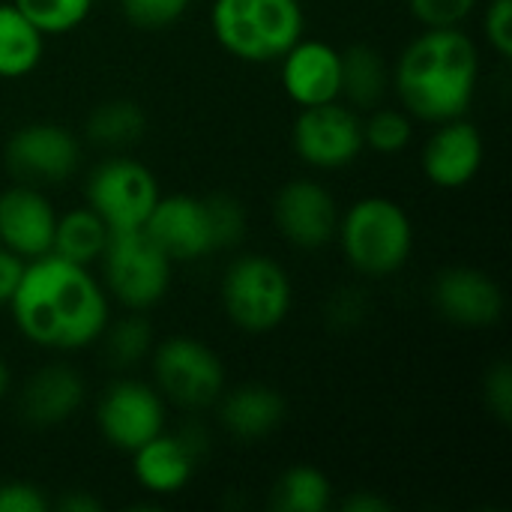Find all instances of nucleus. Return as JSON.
Listing matches in <instances>:
<instances>
[{"mask_svg":"<svg viewBox=\"0 0 512 512\" xmlns=\"http://www.w3.org/2000/svg\"><path fill=\"white\" fill-rule=\"evenodd\" d=\"M9 309L21 336L48 351L87 348L108 327V297L99 279L51 252L24 264Z\"/></svg>","mask_w":512,"mask_h":512,"instance_id":"1","label":"nucleus"},{"mask_svg":"<svg viewBox=\"0 0 512 512\" xmlns=\"http://www.w3.org/2000/svg\"><path fill=\"white\" fill-rule=\"evenodd\" d=\"M480 78V54L462 27H426L402 51L393 84L408 114L426 123L465 117Z\"/></svg>","mask_w":512,"mask_h":512,"instance_id":"2","label":"nucleus"},{"mask_svg":"<svg viewBox=\"0 0 512 512\" xmlns=\"http://www.w3.org/2000/svg\"><path fill=\"white\" fill-rule=\"evenodd\" d=\"M210 27L228 54L246 63H273L303 39L306 18L300 0H216Z\"/></svg>","mask_w":512,"mask_h":512,"instance_id":"3","label":"nucleus"},{"mask_svg":"<svg viewBox=\"0 0 512 512\" xmlns=\"http://www.w3.org/2000/svg\"><path fill=\"white\" fill-rule=\"evenodd\" d=\"M339 243L351 267L363 276L384 279L396 273L414 249V228L408 213L381 195L360 198L339 216Z\"/></svg>","mask_w":512,"mask_h":512,"instance_id":"4","label":"nucleus"},{"mask_svg":"<svg viewBox=\"0 0 512 512\" xmlns=\"http://www.w3.org/2000/svg\"><path fill=\"white\" fill-rule=\"evenodd\" d=\"M99 261L108 294L117 297L129 312H147L168 294L174 261L144 228L114 231Z\"/></svg>","mask_w":512,"mask_h":512,"instance_id":"5","label":"nucleus"},{"mask_svg":"<svg viewBox=\"0 0 512 512\" xmlns=\"http://www.w3.org/2000/svg\"><path fill=\"white\" fill-rule=\"evenodd\" d=\"M291 279L285 267L267 255L237 258L222 279V306L234 327L246 333H270L291 312Z\"/></svg>","mask_w":512,"mask_h":512,"instance_id":"6","label":"nucleus"},{"mask_svg":"<svg viewBox=\"0 0 512 512\" xmlns=\"http://www.w3.org/2000/svg\"><path fill=\"white\" fill-rule=\"evenodd\" d=\"M153 378L159 396L180 408H207L225 393V363L192 336H171L153 351Z\"/></svg>","mask_w":512,"mask_h":512,"instance_id":"7","label":"nucleus"},{"mask_svg":"<svg viewBox=\"0 0 512 512\" xmlns=\"http://www.w3.org/2000/svg\"><path fill=\"white\" fill-rule=\"evenodd\" d=\"M159 183L153 171L129 156H111L87 177V207L108 225V231L144 228L156 201Z\"/></svg>","mask_w":512,"mask_h":512,"instance_id":"8","label":"nucleus"},{"mask_svg":"<svg viewBox=\"0 0 512 512\" xmlns=\"http://www.w3.org/2000/svg\"><path fill=\"white\" fill-rule=\"evenodd\" d=\"M363 120L336 102L300 108L294 120V150L312 168H345L363 153Z\"/></svg>","mask_w":512,"mask_h":512,"instance_id":"9","label":"nucleus"},{"mask_svg":"<svg viewBox=\"0 0 512 512\" xmlns=\"http://www.w3.org/2000/svg\"><path fill=\"white\" fill-rule=\"evenodd\" d=\"M6 165L18 183H63L81 165V144L69 129L57 123H27L6 141Z\"/></svg>","mask_w":512,"mask_h":512,"instance_id":"10","label":"nucleus"},{"mask_svg":"<svg viewBox=\"0 0 512 512\" xmlns=\"http://www.w3.org/2000/svg\"><path fill=\"white\" fill-rule=\"evenodd\" d=\"M102 438L123 453H135L141 444L165 432V405L159 390L144 381H114L96 408Z\"/></svg>","mask_w":512,"mask_h":512,"instance_id":"11","label":"nucleus"},{"mask_svg":"<svg viewBox=\"0 0 512 512\" xmlns=\"http://www.w3.org/2000/svg\"><path fill=\"white\" fill-rule=\"evenodd\" d=\"M144 231L171 261H198L219 252L207 198L198 195H159Z\"/></svg>","mask_w":512,"mask_h":512,"instance_id":"12","label":"nucleus"},{"mask_svg":"<svg viewBox=\"0 0 512 512\" xmlns=\"http://www.w3.org/2000/svg\"><path fill=\"white\" fill-rule=\"evenodd\" d=\"M279 234L297 249H321L336 237L339 207L327 186L315 180H291L273 201Z\"/></svg>","mask_w":512,"mask_h":512,"instance_id":"13","label":"nucleus"},{"mask_svg":"<svg viewBox=\"0 0 512 512\" xmlns=\"http://www.w3.org/2000/svg\"><path fill=\"white\" fill-rule=\"evenodd\" d=\"M435 309L456 327L483 330L495 327L504 315L501 285L477 267H447L432 285Z\"/></svg>","mask_w":512,"mask_h":512,"instance_id":"14","label":"nucleus"},{"mask_svg":"<svg viewBox=\"0 0 512 512\" xmlns=\"http://www.w3.org/2000/svg\"><path fill=\"white\" fill-rule=\"evenodd\" d=\"M57 213L39 186L15 183L0 192V243L18 258L33 261L54 246Z\"/></svg>","mask_w":512,"mask_h":512,"instance_id":"15","label":"nucleus"},{"mask_svg":"<svg viewBox=\"0 0 512 512\" xmlns=\"http://www.w3.org/2000/svg\"><path fill=\"white\" fill-rule=\"evenodd\" d=\"M282 87L300 108L342 99V54L330 42L300 39L282 54Z\"/></svg>","mask_w":512,"mask_h":512,"instance_id":"16","label":"nucleus"},{"mask_svg":"<svg viewBox=\"0 0 512 512\" xmlns=\"http://www.w3.org/2000/svg\"><path fill=\"white\" fill-rule=\"evenodd\" d=\"M483 168V135L465 117L438 123L423 147V174L438 189H462Z\"/></svg>","mask_w":512,"mask_h":512,"instance_id":"17","label":"nucleus"},{"mask_svg":"<svg viewBox=\"0 0 512 512\" xmlns=\"http://www.w3.org/2000/svg\"><path fill=\"white\" fill-rule=\"evenodd\" d=\"M84 405V378L63 363L39 369L21 393V417L39 429H51L75 417Z\"/></svg>","mask_w":512,"mask_h":512,"instance_id":"18","label":"nucleus"},{"mask_svg":"<svg viewBox=\"0 0 512 512\" xmlns=\"http://www.w3.org/2000/svg\"><path fill=\"white\" fill-rule=\"evenodd\" d=\"M135 480L153 492V495H174L180 492L195 471L198 462V444H192L189 435H165L159 432L147 444H141L135 453Z\"/></svg>","mask_w":512,"mask_h":512,"instance_id":"19","label":"nucleus"},{"mask_svg":"<svg viewBox=\"0 0 512 512\" xmlns=\"http://www.w3.org/2000/svg\"><path fill=\"white\" fill-rule=\"evenodd\" d=\"M222 399V396H219ZM222 426L240 441H258L276 432L285 420V399L267 384H243L219 405Z\"/></svg>","mask_w":512,"mask_h":512,"instance_id":"20","label":"nucleus"},{"mask_svg":"<svg viewBox=\"0 0 512 512\" xmlns=\"http://www.w3.org/2000/svg\"><path fill=\"white\" fill-rule=\"evenodd\" d=\"M342 54V96L357 108H375L390 90V69L378 48L351 45Z\"/></svg>","mask_w":512,"mask_h":512,"instance_id":"21","label":"nucleus"},{"mask_svg":"<svg viewBox=\"0 0 512 512\" xmlns=\"http://www.w3.org/2000/svg\"><path fill=\"white\" fill-rule=\"evenodd\" d=\"M45 33L33 27L15 3H0V78H21L42 60Z\"/></svg>","mask_w":512,"mask_h":512,"instance_id":"22","label":"nucleus"},{"mask_svg":"<svg viewBox=\"0 0 512 512\" xmlns=\"http://www.w3.org/2000/svg\"><path fill=\"white\" fill-rule=\"evenodd\" d=\"M108 237H111L108 225L90 207L69 210V213L57 216L51 255L87 267V264L102 258V249H105Z\"/></svg>","mask_w":512,"mask_h":512,"instance_id":"23","label":"nucleus"},{"mask_svg":"<svg viewBox=\"0 0 512 512\" xmlns=\"http://www.w3.org/2000/svg\"><path fill=\"white\" fill-rule=\"evenodd\" d=\"M144 129H147V117H144L138 102L108 99V102L93 108L84 132H87L90 144H96V147L123 150V147H132L144 135Z\"/></svg>","mask_w":512,"mask_h":512,"instance_id":"24","label":"nucleus"},{"mask_svg":"<svg viewBox=\"0 0 512 512\" xmlns=\"http://www.w3.org/2000/svg\"><path fill=\"white\" fill-rule=\"evenodd\" d=\"M333 489L330 480L309 465H297L279 477L273 486V510L279 512H324L330 507Z\"/></svg>","mask_w":512,"mask_h":512,"instance_id":"25","label":"nucleus"},{"mask_svg":"<svg viewBox=\"0 0 512 512\" xmlns=\"http://www.w3.org/2000/svg\"><path fill=\"white\" fill-rule=\"evenodd\" d=\"M99 339L105 342V360L114 369H129L153 351V327L144 318V312H132L114 324L108 321Z\"/></svg>","mask_w":512,"mask_h":512,"instance_id":"26","label":"nucleus"},{"mask_svg":"<svg viewBox=\"0 0 512 512\" xmlns=\"http://www.w3.org/2000/svg\"><path fill=\"white\" fill-rule=\"evenodd\" d=\"M15 9L45 36H60L87 21L93 0H12Z\"/></svg>","mask_w":512,"mask_h":512,"instance_id":"27","label":"nucleus"},{"mask_svg":"<svg viewBox=\"0 0 512 512\" xmlns=\"http://www.w3.org/2000/svg\"><path fill=\"white\" fill-rule=\"evenodd\" d=\"M411 135H414V123L399 108H381V105H375L372 114H369V120H363V141L375 153H381V156L402 153L411 144Z\"/></svg>","mask_w":512,"mask_h":512,"instance_id":"28","label":"nucleus"},{"mask_svg":"<svg viewBox=\"0 0 512 512\" xmlns=\"http://www.w3.org/2000/svg\"><path fill=\"white\" fill-rule=\"evenodd\" d=\"M207 207H210V219H213L219 249L237 246L246 237V210H243V204L237 198H231V195H210Z\"/></svg>","mask_w":512,"mask_h":512,"instance_id":"29","label":"nucleus"},{"mask_svg":"<svg viewBox=\"0 0 512 512\" xmlns=\"http://www.w3.org/2000/svg\"><path fill=\"white\" fill-rule=\"evenodd\" d=\"M480 0H408L411 15L423 27H462Z\"/></svg>","mask_w":512,"mask_h":512,"instance_id":"30","label":"nucleus"},{"mask_svg":"<svg viewBox=\"0 0 512 512\" xmlns=\"http://www.w3.org/2000/svg\"><path fill=\"white\" fill-rule=\"evenodd\" d=\"M189 9V0H123V12L135 27L159 30L183 18Z\"/></svg>","mask_w":512,"mask_h":512,"instance_id":"31","label":"nucleus"},{"mask_svg":"<svg viewBox=\"0 0 512 512\" xmlns=\"http://www.w3.org/2000/svg\"><path fill=\"white\" fill-rule=\"evenodd\" d=\"M483 30L498 57H512V0H492L483 18Z\"/></svg>","mask_w":512,"mask_h":512,"instance_id":"32","label":"nucleus"},{"mask_svg":"<svg viewBox=\"0 0 512 512\" xmlns=\"http://www.w3.org/2000/svg\"><path fill=\"white\" fill-rule=\"evenodd\" d=\"M486 405L492 417L501 423H510L512 417V366L507 360H498L486 375Z\"/></svg>","mask_w":512,"mask_h":512,"instance_id":"33","label":"nucleus"},{"mask_svg":"<svg viewBox=\"0 0 512 512\" xmlns=\"http://www.w3.org/2000/svg\"><path fill=\"white\" fill-rule=\"evenodd\" d=\"M51 504L33 483L9 480L0 483V512H48Z\"/></svg>","mask_w":512,"mask_h":512,"instance_id":"34","label":"nucleus"},{"mask_svg":"<svg viewBox=\"0 0 512 512\" xmlns=\"http://www.w3.org/2000/svg\"><path fill=\"white\" fill-rule=\"evenodd\" d=\"M24 258H18L12 249H6L0 243V306H9L18 282H21V273H24Z\"/></svg>","mask_w":512,"mask_h":512,"instance_id":"35","label":"nucleus"},{"mask_svg":"<svg viewBox=\"0 0 512 512\" xmlns=\"http://www.w3.org/2000/svg\"><path fill=\"white\" fill-rule=\"evenodd\" d=\"M342 510L345 512H390V501L378 498V495H369V492H357L351 498L342 501Z\"/></svg>","mask_w":512,"mask_h":512,"instance_id":"36","label":"nucleus"},{"mask_svg":"<svg viewBox=\"0 0 512 512\" xmlns=\"http://www.w3.org/2000/svg\"><path fill=\"white\" fill-rule=\"evenodd\" d=\"M57 510H63V512H99V510H102V504H99L96 498H90V495L72 492V495H66V498H60V501H57Z\"/></svg>","mask_w":512,"mask_h":512,"instance_id":"37","label":"nucleus"},{"mask_svg":"<svg viewBox=\"0 0 512 512\" xmlns=\"http://www.w3.org/2000/svg\"><path fill=\"white\" fill-rule=\"evenodd\" d=\"M9 393V366H6V360L0 357V399Z\"/></svg>","mask_w":512,"mask_h":512,"instance_id":"38","label":"nucleus"}]
</instances>
